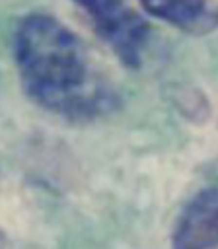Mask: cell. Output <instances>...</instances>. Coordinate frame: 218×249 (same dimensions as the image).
Listing matches in <instances>:
<instances>
[{
    "label": "cell",
    "instance_id": "3957f363",
    "mask_svg": "<svg viewBox=\"0 0 218 249\" xmlns=\"http://www.w3.org/2000/svg\"><path fill=\"white\" fill-rule=\"evenodd\" d=\"M173 249H218V187L200 191L183 208Z\"/></svg>",
    "mask_w": 218,
    "mask_h": 249
},
{
    "label": "cell",
    "instance_id": "277c9868",
    "mask_svg": "<svg viewBox=\"0 0 218 249\" xmlns=\"http://www.w3.org/2000/svg\"><path fill=\"white\" fill-rule=\"evenodd\" d=\"M156 16L187 33H208L218 25V10L208 0H140Z\"/></svg>",
    "mask_w": 218,
    "mask_h": 249
},
{
    "label": "cell",
    "instance_id": "5b68a950",
    "mask_svg": "<svg viewBox=\"0 0 218 249\" xmlns=\"http://www.w3.org/2000/svg\"><path fill=\"white\" fill-rule=\"evenodd\" d=\"M6 243H8V241H6V235L0 231V249H6Z\"/></svg>",
    "mask_w": 218,
    "mask_h": 249
},
{
    "label": "cell",
    "instance_id": "7a4b0ae2",
    "mask_svg": "<svg viewBox=\"0 0 218 249\" xmlns=\"http://www.w3.org/2000/svg\"><path fill=\"white\" fill-rule=\"evenodd\" d=\"M82 6L101 37L111 45L123 64L136 68L142 62V51L146 47L150 27L142 16H138L125 0H74Z\"/></svg>",
    "mask_w": 218,
    "mask_h": 249
},
{
    "label": "cell",
    "instance_id": "6da1fadb",
    "mask_svg": "<svg viewBox=\"0 0 218 249\" xmlns=\"http://www.w3.org/2000/svg\"><path fill=\"white\" fill-rule=\"evenodd\" d=\"M14 56L23 91L45 111L68 121H90L117 103L82 39L47 14L21 19Z\"/></svg>",
    "mask_w": 218,
    "mask_h": 249
}]
</instances>
